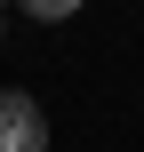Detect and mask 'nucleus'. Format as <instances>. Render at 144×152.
I'll use <instances>...</instances> for the list:
<instances>
[{"instance_id":"obj_1","label":"nucleus","mask_w":144,"mask_h":152,"mask_svg":"<svg viewBox=\"0 0 144 152\" xmlns=\"http://www.w3.org/2000/svg\"><path fill=\"white\" fill-rule=\"evenodd\" d=\"M48 144V120L24 88H0V152H40Z\"/></svg>"},{"instance_id":"obj_2","label":"nucleus","mask_w":144,"mask_h":152,"mask_svg":"<svg viewBox=\"0 0 144 152\" xmlns=\"http://www.w3.org/2000/svg\"><path fill=\"white\" fill-rule=\"evenodd\" d=\"M24 16H40V24H64V16H80V0H16Z\"/></svg>"}]
</instances>
